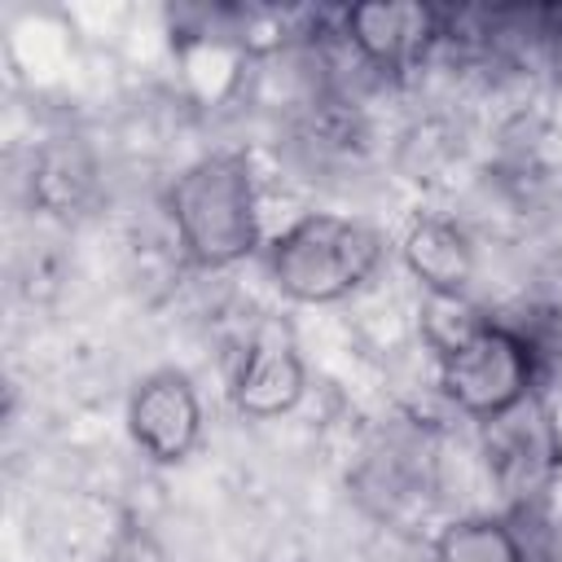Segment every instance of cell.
I'll list each match as a JSON object with an SVG mask.
<instances>
[{
    "label": "cell",
    "instance_id": "6da1fadb",
    "mask_svg": "<svg viewBox=\"0 0 562 562\" xmlns=\"http://www.w3.org/2000/svg\"><path fill=\"white\" fill-rule=\"evenodd\" d=\"M167 215L193 268H233L259 250V193L241 149H215L189 162L171 193Z\"/></svg>",
    "mask_w": 562,
    "mask_h": 562
},
{
    "label": "cell",
    "instance_id": "7a4b0ae2",
    "mask_svg": "<svg viewBox=\"0 0 562 562\" xmlns=\"http://www.w3.org/2000/svg\"><path fill=\"white\" fill-rule=\"evenodd\" d=\"M382 233L356 215L307 211L268 241L272 285L294 303H338L382 263Z\"/></svg>",
    "mask_w": 562,
    "mask_h": 562
},
{
    "label": "cell",
    "instance_id": "3957f363",
    "mask_svg": "<svg viewBox=\"0 0 562 562\" xmlns=\"http://www.w3.org/2000/svg\"><path fill=\"white\" fill-rule=\"evenodd\" d=\"M536 356L531 342L496 321H487L470 342L439 356V391L448 404L474 422L501 417L536 391Z\"/></svg>",
    "mask_w": 562,
    "mask_h": 562
},
{
    "label": "cell",
    "instance_id": "277c9868",
    "mask_svg": "<svg viewBox=\"0 0 562 562\" xmlns=\"http://www.w3.org/2000/svg\"><path fill=\"white\" fill-rule=\"evenodd\" d=\"M479 426H483L479 452H483L492 487L514 509H527L562 465V435H558L553 413L531 395L514 404L509 413L487 417Z\"/></svg>",
    "mask_w": 562,
    "mask_h": 562
},
{
    "label": "cell",
    "instance_id": "5b68a950",
    "mask_svg": "<svg viewBox=\"0 0 562 562\" xmlns=\"http://www.w3.org/2000/svg\"><path fill=\"white\" fill-rule=\"evenodd\" d=\"M307 391V369H303V351H299V338L290 329V321L281 316H263L237 364H233V378H228V400L241 417H285Z\"/></svg>",
    "mask_w": 562,
    "mask_h": 562
},
{
    "label": "cell",
    "instance_id": "8992f818",
    "mask_svg": "<svg viewBox=\"0 0 562 562\" xmlns=\"http://www.w3.org/2000/svg\"><path fill=\"white\" fill-rule=\"evenodd\" d=\"M127 435L132 443L158 461H184L202 439V400L184 369H154L127 395Z\"/></svg>",
    "mask_w": 562,
    "mask_h": 562
},
{
    "label": "cell",
    "instance_id": "52a82bcc",
    "mask_svg": "<svg viewBox=\"0 0 562 562\" xmlns=\"http://www.w3.org/2000/svg\"><path fill=\"white\" fill-rule=\"evenodd\" d=\"M356 53L378 70H408L439 40V13L422 0H364L342 13Z\"/></svg>",
    "mask_w": 562,
    "mask_h": 562
},
{
    "label": "cell",
    "instance_id": "ba28073f",
    "mask_svg": "<svg viewBox=\"0 0 562 562\" xmlns=\"http://www.w3.org/2000/svg\"><path fill=\"white\" fill-rule=\"evenodd\" d=\"M400 255L426 294H465V285L474 277V246H470L465 228L443 215L413 220L400 241Z\"/></svg>",
    "mask_w": 562,
    "mask_h": 562
},
{
    "label": "cell",
    "instance_id": "9c48e42d",
    "mask_svg": "<svg viewBox=\"0 0 562 562\" xmlns=\"http://www.w3.org/2000/svg\"><path fill=\"white\" fill-rule=\"evenodd\" d=\"M426 443L417 435H386L373 448H364V461L356 470V492L378 514H395L426 487Z\"/></svg>",
    "mask_w": 562,
    "mask_h": 562
},
{
    "label": "cell",
    "instance_id": "30bf717a",
    "mask_svg": "<svg viewBox=\"0 0 562 562\" xmlns=\"http://www.w3.org/2000/svg\"><path fill=\"white\" fill-rule=\"evenodd\" d=\"M430 562H531V553L514 518L465 514L435 536Z\"/></svg>",
    "mask_w": 562,
    "mask_h": 562
},
{
    "label": "cell",
    "instance_id": "8fae6325",
    "mask_svg": "<svg viewBox=\"0 0 562 562\" xmlns=\"http://www.w3.org/2000/svg\"><path fill=\"white\" fill-rule=\"evenodd\" d=\"M417 325H422L426 347H430L435 360H439V356L457 351L461 342H470V338L487 325V316H483L465 294H426Z\"/></svg>",
    "mask_w": 562,
    "mask_h": 562
},
{
    "label": "cell",
    "instance_id": "7c38bea8",
    "mask_svg": "<svg viewBox=\"0 0 562 562\" xmlns=\"http://www.w3.org/2000/svg\"><path fill=\"white\" fill-rule=\"evenodd\" d=\"M105 562H171L167 549L158 544V536L140 522V518H119L110 544H105Z\"/></svg>",
    "mask_w": 562,
    "mask_h": 562
}]
</instances>
